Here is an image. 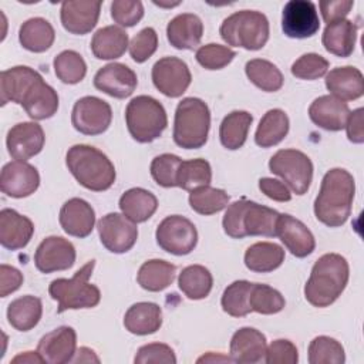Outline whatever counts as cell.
<instances>
[{"mask_svg":"<svg viewBox=\"0 0 364 364\" xmlns=\"http://www.w3.org/2000/svg\"><path fill=\"white\" fill-rule=\"evenodd\" d=\"M354 193L355 182L348 171L343 168L327 171L314 200L317 220L328 228L343 226L351 213Z\"/></svg>","mask_w":364,"mask_h":364,"instance_id":"obj_1","label":"cell"},{"mask_svg":"<svg viewBox=\"0 0 364 364\" xmlns=\"http://www.w3.org/2000/svg\"><path fill=\"white\" fill-rule=\"evenodd\" d=\"M350 276V267L338 253H326L313 264L310 277L304 286V297L314 307L333 304L344 291Z\"/></svg>","mask_w":364,"mask_h":364,"instance_id":"obj_2","label":"cell"},{"mask_svg":"<svg viewBox=\"0 0 364 364\" xmlns=\"http://www.w3.org/2000/svg\"><path fill=\"white\" fill-rule=\"evenodd\" d=\"M65 164L75 181L85 189L102 192L115 182L114 164L102 151L91 145H73L67 151Z\"/></svg>","mask_w":364,"mask_h":364,"instance_id":"obj_3","label":"cell"},{"mask_svg":"<svg viewBox=\"0 0 364 364\" xmlns=\"http://www.w3.org/2000/svg\"><path fill=\"white\" fill-rule=\"evenodd\" d=\"M279 215L272 208L242 198L228 206L222 226L225 233L233 239L245 236L274 237Z\"/></svg>","mask_w":364,"mask_h":364,"instance_id":"obj_4","label":"cell"},{"mask_svg":"<svg viewBox=\"0 0 364 364\" xmlns=\"http://www.w3.org/2000/svg\"><path fill=\"white\" fill-rule=\"evenodd\" d=\"M210 111L205 101L195 97L183 98L175 111L173 142L183 149L202 148L208 141Z\"/></svg>","mask_w":364,"mask_h":364,"instance_id":"obj_5","label":"cell"},{"mask_svg":"<svg viewBox=\"0 0 364 364\" xmlns=\"http://www.w3.org/2000/svg\"><path fill=\"white\" fill-rule=\"evenodd\" d=\"M94 266L95 260H88L80 270L74 273L71 279L58 277L50 283L48 293L51 299L58 301L57 313H63L65 310L91 309L100 303V289L88 282Z\"/></svg>","mask_w":364,"mask_h":364,"instance_id":"obj_6","label":"cell"},{"mask_svg":"<svg viewBox=\"0 0 364 364\" xmlns=\"http://www.w3.org/2000/svg\"><path fill=\"white\" fill-rule=\"evenodd\" d=\"M269 20L256 10H240L228 16L219 33L225 43L245 50H260L269 40Z\"/></svg>","mask_w":364,"mask_h":364,"instance_id":"obj_7","label":"cell"},{"mask_svg":"<svg viewBox=\"0 0 364 364\" xmlns=\"http://www.w3.org/2000/svg\"><path fill=\"white\" fill-rule=\"evenodd\" d=\"M125 122L129 135L141 144L155 141L168 125L164 105L149 95L132 98L125 108Z\"/></svg>","mask_w":364,"mask_h":364,"instance_id":"obj_8","label":"cell"},{"mask_svg":"<svg viewBox=\"0 0 364 364\" xmlns=\"http://www.w3.org/2000/svg\"><path fill=\"white\" fill-rule=\"evenodd\" d=\"M272 173L280 176L296 195H304L313 179V162L301 151L280 149L269 161Z\"/></svg>","mask_w":364,"mask_h":364,"instance_id":"obj_9","label":"cell"},{"mask_svg":"<svg viewBox=\"0 0 364 364\" xmlns=\"http://www.w3.org/2000/svg\"><path fill=\"white\" fill-rule=\"evenodd\" d=\"M155 237L162 250L175 256H185L195 249L198 230L189 219L181 215H171L161 220Z\"/></svg>","mask_w":364,"mask_h":364,"instance_id":"obj_10","label":"cell"},{"mask_svg":"<svg viewBox=\"0 0 364 364\" xmlns=\"http://www.w3.org/2000/svg\"><path fill=\"white\" fill-rule=\"evenodd\" d=\"M112 121V109L109 104L98 97L87 95L73 107L71 124L84 135H100L108 129Z\"/></svg>","mask_w":364,"mask_h":364,"instance_id":"obj_11","label":"cell"},{"mask_svg":"<svg viewBox=\"0 0 364 364\" xmlns=\"http://www.w3.org/2000/svg\"><path fill=\"white\" fill-rule=\"evenodd\" d=\"M155 88L169 98L181 97L191 85L192 75L188 64L178 57H162L152 67Z\"/></svg>","mask_w":364,"mask_h":364,"instance_id":"obj_12","label":"cell"},{"mask_svg":"<svg viewBox=\"0 0 364 364\" xmlns=\"http://www.w3.org/2000/svg\"><path fill=\"white\" fill-rule=\"evenodd\" d=\"M97 229L102 246L112 253L131 250L138 239L136 223L117 212L102 216L97 223Z\"/></svg>","mask_w":364,"mask_h":364,"instance_id":"obj_13","label":"cell"},{"mask_svg":"<svg viewBox=\"0 0 364 364\" xmlns=\"http://www.w3.org/2000/svg\"><path fill=\"white\" fill-rule=\"evenodd\" d=\"M320 28L316 4L309 0H290L282 13V30L290 38H309Z\"/></svg>","mask_w":364,"mask_h":364,"instance_id":"obj_14","label":"cell"},{"mask_svg":"<svg viewBox=\"0 0 364 364\" xmlns=\"http://www.w3.org/2000/svg\"><path fill=\"white\" fill-rule=\"evenodd\" d=\"M75 262L74 245L61 236H48L34 253V264L41 273H53L73 267Z\"/></svg>","mask_w":364,"mask_h":364,"instance_id":"obj_15","label":"cell"},{"mask_svg":"<svg viewBox=\"0 0 364 364\" xmlns=\"http://www.w3.org/2000/svg\"><path fill=\"white\" fill-rule=\"evenodd\" d=\"M40 185L38 171L26 161L6 164L0 175V189L10 198H26L34 193Z\"/></svg>","mask_w":364,"mask_h":364,"instance_id":"obj_16","label":"cell"},{"mask_svg":"<svg viewBox=\"0 0 364 364\" xmlns=\"http://www.w3.org/2000/svg\"><path fill=\"white\" fill-rule=\"evenodd\" d=\"M136 85L138 77L134 70L121 63H109L101 67L94 75V87L118 100L129 97Z\"/></svg>","mask_w":364,"mask_h":364,"instance_id":"obj_17","label":"cell"},{"mask_svg":"<svg viewBox=\"0 0 364 364\" xmlns=\"http://www.w3.org/2000/svg\"><path fill=\"white\" fill-rule=\"evenodd\" d=\"M44 131L37 122H18L7 132L6 145L10 156L16 161H27L41 152Z\"/></svg>","mask_w":364,"mask_h":364,"instance_id":"obj_18","label":"cell"},{"mask_svg":"<svg viewBox=\"0 0 364 364\" xmlns=\"http://www.w3.org/2000/svg\"><path fill=\"white\" fill-rule=\"evenodd\" d=\"M37 351L48 364L71 363L77 351V334L73 327L61 326L43 336L38 341Z\"/></svg>","mask_w":364,"mask_h":364,"instance_id":"obj_19","label":"cell"},{"mask_svg":"<svg viewBox=\"0 0 364 364\" xmlns=\"http://www.w3.org/2000/svg\"><path fill=\"white\" fill-rule=\"evenodd\" d=\"M101 1L92 0H68L63 1L60 18L63 27L77 36L90 33L98 23Z\"/></svg>","mask_w":364,"mask_h":364,"instance_id":"obj_20","label":"cell"},{"mask_svg":"<svg viewBox=\"0 0 364 364\" xmlns=\"http://www.w3.org/2000/svg\"><path fill=\"white\" fill-rule=\"evenodd\" d=\"M276 236L296 257H306L313 253L316 247V239L310 229L301 220L287 213L279 215Z\"/></svg>","mask_w":364,"mask_h":364,"instance_id":"obj_21","label":"cell"},{"mask_svg":"<svg viewBox=\"0 0 364 364\" xmlns=\"http://www.w3.org/2000/svg\"><path fill=\"white\" fill-rule=\"evenodd\" d=\"M350 108L334 95H321L309 107V117L314 125L326 131H341L346 127Z\"/></svg>","mask_w":364,"mask_h":364,"instance_id":"obj_22","label":"cell"},{"mask_svg":"<svg viewBox=\"0 0 364 364\" xmlns=\"http://www.w3.org/2000/svg\"><path fill=\"white\" fill-rule=\"evenodd\" d=\"M63 230L75 237H87L95 225V212L92 206L81 199L71 198L60 209L58 216Z\"/></svg>","mask_w":364,"mask_h":364,"instance_id":"obj_23","label":"cell"},{"mask_svg":"<svg viewBox=\"0 0 364 364\" xmlns=\"http://www.w3.org/2000/svg\"><path fill=\"white\" fill-rule=\"evenodd\" d=\"M34 233V225L14 209L0 210V243L9 250H18L28 245Z\"/></svg>","mask_w":364,"mask_h":364,"instance_id":"obj_24","label":"cell"},{"mask_svg":"<svg viewBox=\"0 0 364 364\" xmlns=\"http://www.w3.org/2000/svg\"><path fill=\"white\" fill-rule=\"evenodd\" d=\"M20 105L31 119H47L58 109V95L55 90L40 77L24 94Z\"/></svg>","mask_w":364,"mask_h":364,"instance_id":"obj_25","label":"cell"},{"mask_svg":"<svg viewBox=\"0 0 364 364\" xmlns=\"http://www.w3.org/2000/svg\"><path fill=\"white\" fill-rule=\"evenodd\" d=\"M266 337L253 327H242L232 336L230 358L235 363H259L266 354Z\"/></svg>","mask_w":364,"mask_h":364,"instance_id":"obj_26","label":"cell"},{"mask_svg":"<svg viewBox=\"0 0 364 364\" xmlns=\"http://www.w3.org/2000/svg\"><path fill=\"white\" fill-rule=\"evenodd\" d=\"M203 36L202 20L192 13L175 16L166 26V37L172 47L178 50H193Z\"/></svg>","mask_w":364,"mask_h":364,"instance_id":"obj_27","label":"cell"},{"mask_svg":"<svg viewBox=\"0 0 364 364\" xmlns=\"http://www.w3.org/2000/svg\"><path fill=\"white\" fill-rule=\"evenodd\" d=\"M326 88L344 102L357 100L364 94L363 73L353 65L333 68L326 75Z\"/></svg>","mask_w":364,"mask_h":364,"instance_id":"obj_28","label":"cell"},{"mask_svg":"<svg viewBox=\"0 0 364 364\" xmlns=\"http://www.w3.org/2000/svg\"><path fill=\"white\" fill-rule=\"evenodd\" d=\"M40 77L41 75L36 70L27 65H16L1 71L0 74L1 105H6L7 102L21 104L24 94Z\"/></svg>","mask_w":364,"mask_h":364,"instance_id":"obj_29","label":"cell"},{"mask_svg":"<svg viewBox=\"0 0 364 364\" xmlns=\"http://www.w3.org/2000/svg\"><path fill=\"white\" fill-rule=\"evenodd\" d=\"M357 40V24L351 20L343 18L326 26L321 43L324 48L337 57H350L354 51Z\"/></svg>","mask_w":364,"mask_h":364,"instance_id":"obj_30","label":"cell"},{"mask_svg":"<svg viewBox=\"0 0 364 364\" xmlns=\"http://www.w3.org/2000/svg\"><path fill=\"white\" fill-rule=\"evenodd\" d=\"M124 326L129 333L136 336L152 334L162 326V310L156 303H135L127 310Z\"/></svg>","mask_w":364,"mask_h":364,"instance_id":"obj_31","label":"cell"},{"mask_svg":"<svg viewBox=\"0 0 364 364\" xmlns=\"http://www.w3.org/2000/svg\"><path fill=\"white\" fill-rule=\"evenodd\" d=\"M128 46V34L119 26L101 27L91 38V51L98 60L119 58Z\"/></svg>","mask_w":364,"mask_h":364,"instance_id":"obj_32","label":"cell"},{"mask_svg":"<svg viewBox=\"0 0 364 364\" xmlns=\"http://www.w3.org/2000/svg\"><path fill=\"white\" fill-rule=\"evenodd\" d=\"M119 209L134 223L148 220L158 209L156 196L144 188H131L119 198Z\"/></svg>","mask_w":364,"mask_h":364,"instance_id":"obj_33","label":"cell"},{"mask_svg":"<svg viewBox=\"0 0 364 364\" xmlns=\"http://www.w3.org/2000/svg\"><path fill=\"white\" fill-rule=\"evenodd\" d=\"M55 40V31L50 21L43 17H33L24 21L18 30V41L23 48L31 53L47 51Z\"/></svg>","mask_w":364,"mask_h":364,"instance_id":"obj_34","label":"cell"},{"mask_svg":"<svg viewBox=\"0 0 364 364\" xmlns=\"http://www.w3.org/2000/svg\"><path fill=\"white\" fill-rule=\"evenodd\" d=\"M284 262V250L272 242H257L245 252V264L250 272L269 273Z\"/></svg>","mask_w":364,"mask_h":364,"instance_id":"obj_35","label":"cell"},{"mask_svg":"<svg viewBox=\"0 0 364 364\" xmlns=\"http://www.w3.org/2000/svg\"><path fill=\"white\" fill-rule=\"evenodd\" d=\"M289 117L283 109L274 108L269 109L260 119L256 134L255 142L262 148H270L280 144L287 132H289Z\"/></svg>","mask_w":364,"mask_h":364,"instance_id":"obj_36","label":"cell"},{"mask_svg":"<svg viewBox=\"0 0 364 364\" xmlns=\"http://www.w3.org/2000/svg\"><path fill=\"white\" fill-rule=\"evenodd\" d=\"M43 314L41 300L36 296H23L13 300L7 307V320L18 331L34 328Z\"/></svg>","mask_w":364,"mask_h":364,"instance_id":"obj_37","label":"cell"},{"mask_svg":"<svg viewBox=\"0 0 364 364\" xmlns=\"http://www.w3.org/2000/svg\"><path fill=\"white\" fill-rule=\"evenodd\" d=\"M175 273V264L162 259H151L141 264L136 280L138 284L148 291H161L172 284Z\"/></svg>","mask_w":364,"mask_h":364,"instance_id":"obj_38","label":"cell"},{"mask_svg":"<svg viewBox=\"0 0 364 364\" xmlns=\"http://www.w3.org/2000/svg\"><path fill=\"white\" fill-rule=\"evenodd\" d=\"M252 121L253 117L247 111H232L228 114L219 127L220 144L230 151L242 148L246 142Z\"/></svg>","mask_w":364,"mask_h":364,"instance_id":"obj_39","label":"cell"},{"mask_svg":"<svg viewBox=\"0 0 364 364\" xmlns=\"http://www.w3.org/2000/svg\"><path fill=\"white\" fill-rule=\"evenodd\" d=\"M213 284L210 272L202 264H191L185 267L178 277L181 291L191 300H200L209 296Z\"/></svg>","mask_w":364,"mask_h":364,"instance_id":"obj_40","label":"cell"},{"mask_svg":"<svg viewBox=\"0 0 364 364\" xmlns=\"http://www.w3.org/2000/svg\"><path fill=\"white\" fill-rule=\"evenodd\" d=\"M245 73L250 82L266 92H276L283 87L282 71L270 61L263 58L249 60L245 65Z\"/></svg>","mask_w":364,"mask_h":364,"instance_id":"obj_41","label":"cell"},{"mask_svg":"<svg viewBox=\"0 0 364 364\" xmlns=\"http://www.w3.org/2000/svg\"><path fill=\"white\" fill-rule=\"evenodd\" d=\"M229 203V195L223 189L209 185L195 188L189 193V205L199 215H213L223 210Z\"/></svg>","mask_w":364,"mask_h":364,"instance_id":"obj_42","label":"cell"},{"mask_svg":"<svg viewBox=\"0 0 364 364\" xmlns=\"http://www.w3.org/2000/svg\"><path fill=\"white\" fill-rule=\"evenodd\" d=\"M212 181V168L206 159L196 158L182 161L178 169L176 182L178 186L185 191H193L195 188L209 185Z\"/></svg>","mask_w":364,"mask_h":364,"instance_id":"obj_43","label":"cell"},{"mask_svg":"<svg viewBox=\"0 0 364 364\" xmlns=\"http://www.w3.org/2000/svg\"><path fill=\"white\" fill-rule=\"evenodd\" d=\"M253 283L247 280H236L230 283L220 299V304L225 313L232 317H243L252 311L249 304V296Z\"/></svg>","mask_w":364,"mask_h":364,"instance_id":"obj_44","label":"cell"},{"mask_svg":"<svg viewBox=\"0 0 364 364\" xmlns=\"http://www.w3.org/2000/svg\"><path fill=\"white\" fill-rule=\"evenodd\" d=\"M54 71L64 84H78L87 74V64L82 55L74 50H64L54 58Z\"/></svg>","mask_w":364,"mask_h":364,"instance_id":"obj_45","label":"cell"},{"mask_svg":"<svg viewBox=\"0 0 364 364\" xmlns=\"http://www.w3.org/2000/svg\"><path fill=\"white\" fill-rule=\"evenodd\" d=\"M346 353L341 343L328 336H318L309 344L310 364H343Z\"/></svg>","mask_w":364,"mask_h":364,"instance_id":"obj_46","label":"cell"},{"mask_svg":"<svg viewBox=\"0 0 364 364\" xmlns=\"http://www.w3.org/2000/svg\"><path fill=\"white\" fill-rule=\"evenodd\" d=\"M249 304L252 311L260 314H276L284 309L286 301L279 290L267 284L253 283L249 296Z\"/></svg>","mask_w":364,"mask_h":364,"instance_id":"obj_47","label":"cell"},{"mask_svg":"<svg viewBox=\"0 0 364 364\" xmlns=\"http://www.w3.org/2000/svg\"><path fill=\"white\" fill-rule=\"evenodd\" d=\"M182 159L173 154H161L151 162L149 171L152 179L162 188L178 186L176 176Z\"/></svg>","mask_w":364,"mask_h":364,"instance_id":"obj_48","label":"cell"},{"mask_svg":"<svg viewBox=\"0 0 364 364\" xmlns=\"http://www.w3.org/2000/svg\"><path fill=\"white\" fill-rule=\"evenodd\" d=\"M196 61L206 70H220L226 67L235 57L236 53L222 44L210 43L196 50Z\"/></svg>","mask_w":364,"mask_h":364,"instance_id":"obj_49","label":"cell"},{"mask_svg":"<svg viewBox=\"0 0 364 364\" xmlns=\"http://www.w3.org/2000/svg\"><path fill=\"white\" fill-rule=\"evenodd\" d=\"M328 61L317 54V53H307L299 57L291 65V74L300 80H317L327 74Z\"/></svg>","mask_w":364,"mask_h":364,"instance_id":"obj_50","label":"cell"},{"mask_svg":"<svg viewBox=\"0 0 364 364\" xmlns=\"http://www.w3.org/2000/svg\"><path fill=\"white\" fill-rule=\"evenodd\" d=\"M128 47L135 63H145L158 48V34L152 27H145L132 37Z\"/></svg>","mask_w":364,"mask_h":364,"instance_id":"obj_51","label":"cell"},{"mask_svg":"<svg viewBox=\"0 0 364 364\" xmlns=\"http://www.w3.org/2000/svg\"><path fill=\"white\" fill-rule=\"evenodd\" d=\"M111 17L119 27H132L144 17L139 0H115L111 3Z\"/></svg>","mask_w":364,"mask_h":364,"instance_id":"obj_52","label":"cell"},{"mask_svg":"<svg viewBox=\"0 0 364 364\" xmlns=\"http://www.w3.org/2000/svg\"><path fill=\"white\" fill-rule=\"evenodd\" d=\"M135 364H175L176 357L173 350L164 343H151L138 348L134 358Z\"/></svg>","mask_w":364,"mask_h":364,"instance_id":"obj_53","label":"cell"},{"mask_svg":"<svg viewBox=\"0 0 364 364\" xmlns=\"http://www.w3.org/2000/svg\"><path fill=\"white\" fill-rule=\"evenodd\" d=\"M264 361L267 364H296L299 361L297 347L290 340H274L266 348Z\"/></svg>","mask_w":364,"mask_h":364,"instance_id":"obj_54","label":"cell"},{"mask_svg":"<svg viewBox=\"0 0 364 364\" xmlns=\"http://www.w3.org/2000/svg\"><path fill=\"white\" fill-rule=\"evenodd\" d=\"M353 6H354V1H351V0H336V1H320L318 3L323 20L327 24L346 18V16L350 13Z\"/></svg>","mask_w":364,"mask_h":364,"instance_id":"obj_55","label":"cell"},{"mask_svg":"<svg viewBox=\"0 0 364 364\" xmlns=\"http://www.w3.org/2000/svg\"><path fill=\"white\" fill-rule=\"evenodd\" d=\"M21 284H23L21 272L13 266L3 263L0 266V296L6 297L10 293H14L16 290L20 289Z\"/></svg>","mask_w":364,"mask_h":364,"instance_id":"obj_56","label":"cell"},{"mask_svg":"<svg viewBox=\"0 0 364 364\" xmlns=\"http://www.w3.org/2000/svg\"><path fill=\"white\" fill-rule=\"evenodd\" d=\"M259 189L270 199L276 202H289L291 199V193L282 181L273 178H260L259 179Z\"/></svg>","mask_w":364,"mask_h":364,"instance_id":"obj_57","label":"cell"},{"mask_svg":"<svg viewBox=\"0 0 364 364\" xmlns=\"http://www.w3.org/2000/svg\"><path fill=\"white\" fill-rule=\"evenodd\" d=\"M347 136L353 144L364 142V109L357 108L348 114L346 127Z\"/></svg>","mask_w":364,"mask_h":364,"instance_id":"obj_58","label":"cell"},{"mask_svg":"<svg viewBox=\"0 0 364 364\" xmlns=\"http://www.w3.org/2000/svg\"><path fill=\"white\" fill-rule=\"evenodd\" d=\"M71 363H100V358L94 353V350H91L88 347H80L75 351Z\"/></svg>","mask_w":364,"mask_h":364,"instance_id":"obj_59","label":"cell"},{"mask_svg":"<svg viewBox=\"0 0 364 364\" xmlns=\"http://www.w3.org/2000/svg\"><path fill=\"white\" fill-rule=\"evenodd\" d=\"M11 363H23V364H34V363H44L38 351H26L23 354L16 355Z\"/></svg>","mask_w":364,"mask_h":364,"instance_id":"obj_60","label":"cell"},{"mask_svg":"<svg viewBox=\"0 0 364 364\" xmlns=\"http://www.w3.org/2000/svg\"><path fill=\"white\" fill-rule=\"evenodd\" d=\"M198 363H218V361H233L230 357H226V355H220V354H216L215 353H208L206 355H202L196 360Z\"/></svg>","mask_w":364,"mask_h":364,"instance_id":"obj_61","label":"cell"}]
</instances>
